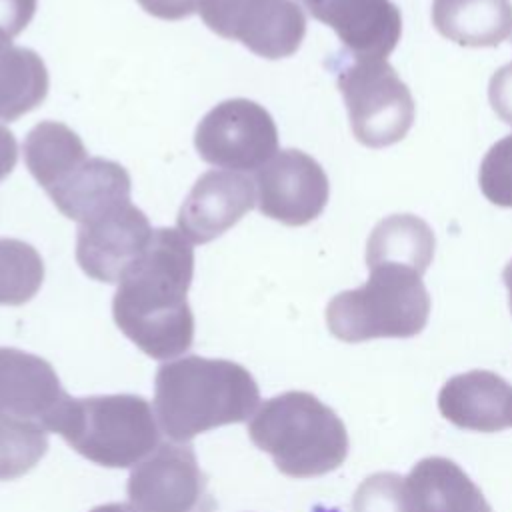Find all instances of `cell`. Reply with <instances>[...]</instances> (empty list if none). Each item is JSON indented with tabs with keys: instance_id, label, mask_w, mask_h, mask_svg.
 <instances>
[{
	"instance_id": "f546056e",
	"label": "cell",
	"mask_w": 512,
	"mask_h": 512,
	"mask_svg": "<svg viewBox=\"0 0 512 512\" xmlns=\"http://www.w3.org/2000/svg\"><path fill=\"white\" fill-rule=\"evenodd\" d=\"M90 512H138L132 504H102V506H96L92 508Z\"/></svg>"
},
{
	"instance_id": "4316f807",
	"label": "cell",
	"mask_w": 512,
	"mask_h": 512,
	"mask_svg": "<svg viewBox=\"0 0 512 512\" xmlns=\"http://www.w3.org/2000/svg\"><path fill=\"white\" fill-rule=\"evenodd\" d=\"M488 98L500 120L512 126V62L494 72L488 84Z\"/></svg>"
},
{
	"instance_id": "5bb4252c",
	"label": "cell",
	"mask_w": 512,
	"mask_h": 512,
	"mask_svg": "<svg viewBox=\"0 0 512 512\" xmlns=\"http://www.w3.org/2000/svg\"><path fill=\"white\" fill-rule=\"evenodd\" d=\"M312 18L330 26L360 58H384L402 34V16L390 0H300Z\"/></svg>"
},
{
	"instance_id": "8992f818",
	"label": "cell",
	"mask_w": 512,
	"mask_h": 512,
	"mask_svg": "<svg viewBox=\"0 0 512 512\" xmlns=\"http://www.w3.org/2000/svg\"><path fill=\"white\" fill-rule=\"evenodd\" d=\"M358 142L384 148L400 142L414 122V98L384 58L344 60L336 72Z\"/></svg>"
},
{
	"instance_id": "30bf717a",
	"label": "cell",
	"mask_w": 512,
	"mask_h": 512,
	"mask_svg": "<svg viewBox=\"0 0 512 512\" xmlns=\"http://www.w3.org/2000/svg\"><path fill=\"white\" fill-rule=\"evenodd\" d=\"M328 194L326 172L302 150H280L256 170L258 210L286 226H304L318 218Z\"/></svg>"
},
{
	"instance_id": "277c9868",
	"label": "cell",
	"mask_w": 512,
	"mask_h": 512,
	"mask_svg": "<svg viewBox=\"0 0 512 512\" xmlns=\"http://www.w3.org/2000/svg\"><path fill=\"white\" fill-rule=\"evenodd\" d=\"M156 412L142 396L108 394L66 398L50 420L80 456L106 468H128L148 458L160 440Z\"/></svg>"
},
{
	"instance_id": "7a4b0ae2",
	"label": "cell",
	"mask_w": 512,
	"mask_h": 512,
	"mask_svg": "<svg viewBox=\"0 0 512 512\" xmlns=\"http://www.w3.org/2000/svg\"><path fill=\"white\" fill-rule=\"evenodd\" d=\"M258 402L256 380L232 360L184 356L156 372V420L162 432L180 444L212 428L248 420Z\"/></svg>"
},
{
	"instance_id": "2e32d148",
	"label": "cell",
	"mask_w": 512,
	"mask_h": 512,
	"mask_svg": "<svg viewBox=\"0 0 512 512\" xmlns=\"http://www.w3.org/2000/svg\"><path fill=\"white\" fill-rule=\"evenodd\" d=\"M438 408L458 428L498 432L512 426V386L490 370L456 374L442 386Z\"/></svg>"
},
{
	"instance_id": "603a6c76",
	"label": "cell",
	"mask_w": 512,
	"mask_h": 512,
	"mask_svg": "<svg viewBox=\"0 0 512 512\" xmlns=\"http://www.w3.org/2000/svg\"><path fill=\"white\" fill-rule=\"evenodd\" d=\"M48 450V432L40 426L0 418V480L30 472Z\"/></svg>"
},
{
	"instance_id": "6da1fadb",
	"label": "cell",
	"mask_w": 512,
	"mask_h": 512,
	"mask_svg": "<svg viewBox=\"0 0 512 512\" xmlns=\"http://www.w3.org/2000/svg\"><path fill=\"white\" fill-rule=\"evenodd\" d=\"M192 274V244L174 228H156L142 256L122 274L112 316L146 356L170 360L190 350L194 314L186 294Z\"/></svg>"
},
{
	"instance_id": "d6986e66",
	"label": "cell",
	"mask_w": 512,
	"mask_h": 512,
	"mask_svg": "<svg viewBox=\"0 0 512 512\" xmlns=\"http://www.w3.org/2000/svg\"><path fill=\"white\" fill-rule=\"evenodd\" d=\"M434 232L418 216L392 214L376 224L366 244L368 268L394 264L424 274L434 256Z\"/></svg>"
},
{
	"instance_id": "ba28073f",
	"label": "cell",
	"mask_w": 512,
	"mask_h": 512,
	"mask_svg": "<svg viewBox=\"0 0 512 512\" xmlns=\"http://www.w3.org/2000/svg\"><path fill=\"white\" fill-rule=\"evenodd\" d=\"M196 10L212 32L268 60L292 56L306 34L304 12L294 0H198Z\"/></svg>"
},
{
	"instance_id": "9a60e30c",
	"label": "cell",
	"mask_w": 512,
	"mask_h": 512,
	"mask_svg": "<svg viewBox=\"0 0 512 512\" xmlns=\"http://www.w3.org/2000/svg\"><path fill=\"white\" fill-rule=\"evenodd\" d=\"M130 176L118 162L86 158L54 182L46 194L70 220L86 224L130 202Z\"/></svg>"
},
{
	"instance_id": "f1b7e54d",
	"label": "cell",
	"mask_w": 512,
	"mask_h": 512,
	"mask_svg": "<svg viewBox=\"0 0 512 512\" xmlns=\"http://www.w3.org/2000/svg\"><path fill=\"white\" fill-rule=\"evenodd\" d=\"M18 144L14 134L0 124V180H4L16 166Z\"/></svg>"
},
{
	"instance_id": "44dd1931",
	"label": "cell",
	"mask_w": 512,
	"mask_h": 512,
	"mask_svg": "<svg viewBox=\"0 0 512 512\" xmlns=\"http://www.w3.org/2000/svg\"><path fill=\"white\" fill-rule=\"evenodd\" d=\"M88 158L80 136L62 122L44 120L24 140V160L36 182L48 190L68 170Z\"/></svg>"
},
{
	"instance_id": "cb8c5ba5",
	"label": "cell",
	"mask_w": 512,
	"mask_h": 512,
	"mask_svg": "<svg viewBox=\"0 0 512 512\" xmlns=\"http://www.w3.org/2000/svg\"><path fill=\"white\" fill-rule=\"evenodd\" d=\"M352 512H414L406 478L394 472L368 476L354 492Z\"/></svg>"
},
{
	"instance_id": "d4e9b609",
	"label": "cell",
	"mask_w": 512,
	"mask_h": 512,
	"mask_svg": "<svg viewBox=\"0 0 512 512\" xmlns=\"http://www.w3.org/2000/svg\"><path fill=\"white\" fill-rule=\"evenodd\" d=\"M478 178L482 194L492 204L512 208V134L486 152Z\"/></svg>"
},
{
	"instance_id": "ffe728a7",
	"label": "cell",
	"mask_w": 512,
	"mask_h": 512,
	"mask_svg": "<svg viewBox=\"0 0 512 512\" xmlns=\"http://www.w3.org/2000/svg\"><path fill=\"white\" fill-rule=\"evenodd\" d=\"M48 96V70L30 48L0 34V120L14 122Z\"/></svg>"
},
{
	"instance_id": "1f68e13d",
	"label": "cell",
	"mask_w": 512,
	"mask_h": 512,
	"mask_svg": "<svg viewBox=\"0 0 512 512\" xmlns=\"http://www.w3.org/2000/svg\"><path fill=\"white\" fill-rule=\"evenodd\" d=\"M312 512H340L338 508H326V506H314Z\"/></svg>"
},
{
	"instance_id": "9c48e42d",
	"label": "cell",
	"mask_w": 512,
	"mask_h": 512,
	"mask_svg": "<svg viewBox=\"0 0 512 512\" xmlns=\"http://www.w3.org/2000/svg\"><path fill=\"white\" fill-rule=\"evenodd\" d=\"M206 476L188 444H160L128 478V498L138 512L210 510Z\"/></svg>"
},
{
	"instance_id": "484cf974",
	"label": "cell",
	"mask_w": 512,
	"mask_h": 512,
	"mask_svg": "<svg viewBox=\"0 0 512 512\" xmlns=\"http://www.w3.org/2000/svg\"><path fill=\"white\" fill-rule=\"evenodd\" d=\"M38 0H0V34L18 36L34 18Z\"/></svg>"
},
{
	"instance_id": "7402d4cb",
	"label": "cell",
	"mask_w": 512,
	"mask_h": 512,
	"mask_svg": "<svg viewBox=\"0 0 512 512\" xmlns=\"http://www.w3.org/2000/svg\"><path fill=\"white\" fill-rule=\"evenodd\" d=\"M42 280L44 262L32 244L0 238V304H26L36 296Z\"/></svg>"
},
{
	"instance_id": "52a82bcc",
	"label": "cell",
	"mask_w": 512,
	"mask_h": 512,
	"mask_svg": "<svg viewBox=\"0 0 512 512\" xmlns=\"http://www.w3.org/2000/svg\"><path fill=\"white\" fill-rule=\"evenodd\" d=\"M198 156L218 168L260 170L278 152V128L266 108L248 98L216 104L196 126Z\"/></svg>"
},
{
	"instance_id": "83f0119b",
	"label": "cell",
	"mask_w": 512,
	"mask_h": 512,
	"mask_svg": "<svg viewBox=\"0 0 512 512\" xmlns=\"http://www.w3.org/2000/svg\"><path fill=\"white\" fill-rule=\"evenodd\" d=\"M138 4L152 16L162 20H182L196 12V0H138Z\"/></svg>"
},
{
	"instance_id": "5b68a950",
	"label": "cell",
	"mask_w": 512,
	"mask_h": 512,
	"mask_svg": "<svg viewBox=\"0 0 512 512\" xmlns=\"http://www.w3.org/2000/svg\"><path fill=\"white\" fill-rule=\"evenodd\" d=\"M430 296L422 274L394 264L370 268L366 284L336 294L326 306V324L342 342L410 338L424 330Z\"/></svg>"
},
{
	"instance_id": "4dcf8cb0",
	"label": "cell",
	"mask_w": 512,
	"mask_h": 512,
	"mask_svg": "<svg viewBox=\"0 0 512 512\" xmlns=\"http://www.w3.org/2000/svg\"><path fill=\"white\" fill-rule=\"evenodd\" d=\"M502 280H504V284H506V288H508L510 310H512V260L506 264V268H504V272H502Z\"/></svg>"
},
{
	"instance_id": "7c38bea8",
	"label": "cell",
	"mask_w": 512,
	"mask_h": 512,
	"mask_svg": "<svg viewBox=\"0 0 512 512\" xmlns=\"http://www.w3.org/2000/svg\"><path fill=\"white\" fill-rule=\"evenodd\" d=\"M60 378L50 362L18 348H0V418L40 426L64 404Z\"/></svg>"
},
{
	"instance_id": "3957f363",
	"label": "cell",
	"mask_w": 512,
	"mask_h": 512,
	"mask_svg": "<svg viewBox=\"0 0 512 512\" xmlns=\"http://www.w3.org/2000/svg\"><path fill=\"white\" fill-rule=\"evenodd\" d=\"M248 436L290 478L336 470L348 456V432L338 414L310 392L266 400L248 424Z\"/></svg>"
},
{
	"instance_id": "4fadbf2b",
	"label": "cell",
	"mask_w": 512,
	"mask_h": 512,
	"mask_svg": "<svg viewBox=\"0 0 512 512\" xmlns=\"http://www.w3.org/2000/svg\"><path fill=\"white\" fill-rule=\"evenodd\" d=\"M256 202L250 178L232 170L204 172L178 212V230L194 244H206L232 228Z\"/></svg>"
},
{
	"instance_id": "ac0fdd59",
	"label": "cell",
	"mask_w": 512,
	"mask_h": 512,
	"mask_svg": "<svg viewBox=\"0 0 512 512\" xmlns=\"http://www.w3.org/2000/svg\"><path fill=\"white\" fill-rule=\"evenodd\" d=\"M432 22L444 38L460 46H498L512 34V4L510 0H434Z\"/></svg>"
},
{
	"instance_id": "e0dca14e",
	"label": "cell",
	"mask_w": 512,
	"mask_h": 512,
	"mask_svg": "<svg viewBox=\"0 0 512 512\" xmlns=\"http://www.w3.org/2000/svg\"><path fill=\"white\" fill-rule=\"evenodd\" d=\"M414 512H492L480 488L464 470L442 456L414 464L406 476Z\"/></svg>"
},
{
	"instance_id": "8fae6325",
	"label": "cell",
	"mask_w": 512,
	"mask_h": 512,
	"mask_svg": "<svg viewBox=\"0 0 512 512\" xmlns=\"http://www.w3.org/2000/svg\"><path fill=\"white\" fill-rule=\"evenodd\" d=\"M146 214L132 202L122 204L86 224L76 238V260L84 274L98 282H120L152 240Z\"/></svg>"
}]
</instances>
